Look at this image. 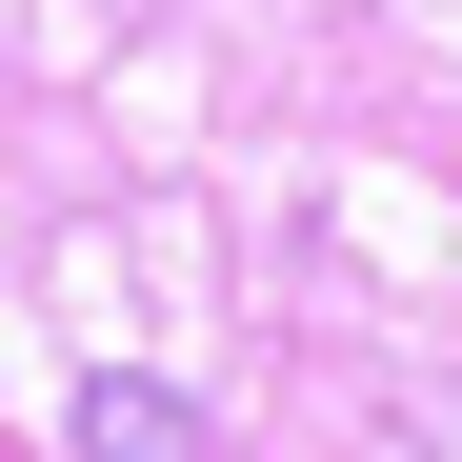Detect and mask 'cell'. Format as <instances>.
I'll return each mask as SVG.
<instances>
[{
	"mask_svg": "<svg viewBox=\"0 0 462 462\" xmlns=\"http://www.w3.org/2000/svg\"><path fill=\"white\" fill-rule=\"evenodd\" d=\"M60 442H81V462H221V442H201V402H181L162 362H101V382H81V422H60Z\"/></svg>",
	"mask_w": 462,
	"mask_h": 462,
	"instance_id": "obj_1",
	"label": "cell"
}]
</instances>
